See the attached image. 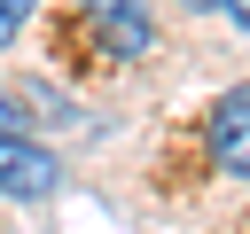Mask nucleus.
<instances>
[{
	"label": "nucleus",
	"instance_id": "obj_1",
	"mask_svg": "<svg viewBox=\"0 0 250 234\" xmlns=\"http://www.w3.org/2000/svg\"><path fill=\"white\" fill-rule=\"evenodd\" d=\"M86 23H94V39H102L109 62H141L156 47V16L141 0H86Z\"/></svg>",
	"mask_w": 250,
	"mask_h": 234
},
{
	"label": "nucleus",
	"instance_id": "obj_2",
	"mask_svg": "<svg viewBox=\"0 0 250 234\" xmlns=\"http://www.w3.org/2000/svg\"><path fill=\"white\" fill-rule=\"evenodd\" d=\"M203 148L227 179H250V86H227L211 101V125H203Z\"/></svg>",
	"mask_w": 250,
	"mask_h": 234
},
{
	"label": "nucleus",
	"instance_id": "obj_3",
	"mask_svg": "<svg viewBox=\"0 0 250 234\" xmlns=\"http://www.w3.org/2000/svg\"><path fill=\"white\" fill-rule=\"evenodd\" d=\"M62 187V164L39 148V140H23V133H0V195H16V203H39V195H55Z\"/></svg>",
	"mask_w": 250,
	"mask_h": 234
},
{
	"label": "nucleus",
	"instance_id": "obj_4",
	"mask_svg": "<svg viewBox=\"0 0 250 234\" xmlns=\"http://www.w3.org/2000/svg\"><path fill=\"white\" fill-rule=\"evenodd\" d=\"M0 133H23V94L0 78Z\"/></svg>",
	"mask_w": 250,
	"mask_h": 234
},
{
	"label": "nucleus",
	"instance_id": "obj_5",
	"mask_svg": "<svg viewBox=\"0 0 250 234\" xmlns=\"http://www.w3.org/2000/svg\"><path fill=\"white\" fill-rule=\"evenodd\" d=\"M31 8H39V0H0V47L23 31V16H31Z\"/></svg>",
	"mask_w": 250,
	"mask_h": 234
}]
</instances>
